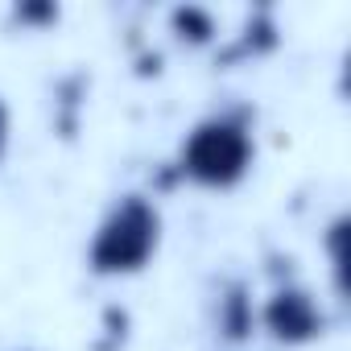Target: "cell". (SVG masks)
Segmentation results:
<instances>
[{"label":"cell","instance_id":"1","mask_svg":"<svg viewBox=\"0 0 351 351\" xmlns=\"http://www.w3.org/2000/svg\"><path fill=\"white\" fill-rule=\"evenodd\" d=\"M157 244H161L157 207L145 195H124L95 228V240L87 248V265L99 277H128L153 261Z\"/></svg>","mask_w":351,"mask_h":351},{"label":"cell","instance_id":"8","mask_svg":"<svg viewBox=\"0 0 351 351\" xmlns=\"http://www.w3.org/2000/svg\"><path fill=\"white\" fill-rule=\"evenodd\" d=\"M5 145H9V112L0 104V157H5Z\"/></svg>","mask_w":351,"mask_h":351},{"label":"cell","instance_id":"5","mask_svg":"<svg viewBox=\"0 0 351 351\" xmlns=\"http://www.w3.org/2000/svg\"><path fill=\"white\" fill-rule=\"evenodd\" d=\"M169 29L191 46H207L215 38V17L207 9H199V5H178L169 13Z\"/></svg>","mask_w":351,"mask_h":351},{"label":"cell","instance_id":"2","mask_svg":"<svg viewBox=\"0 0 351 351\" xmlns=\"http://www.w3.org/2000/svg\"><path fill=\"white\" fill-rule=\"evenodd\" d=\"M252 157H256V145H252L248 124L240 116H211L195 124L191 136L182 141L178 169L195 186L228 191L252 169Z\"/></svg>","mask_w":351,"mask_h":351},{"label":"cell","instance_id":"3","mask_svg":"<svg viewBox=\"0 0 351 351\" xmlns=\"http://www.w3.org/2000/svg\"><path fill=\"white\" fill-rule=\"evenodd\" d=\"M256 322L285 347H302L310 339L322 335L326 326V314L318 310V302L310 298V289L302 285H281L273 289V298L265 302V310L256 314Z\"/></svg>","mask_w":351,"mask_h":351},{"label":"cell","instance_id":"6","mask_svg":"<svg viewBox=\"0 0 351 351\" xmlns=\"http://www.w3.org/2000/svg\"><path fill=\"white\" fill-rule=\"evenodd\" d=\"M347 215H339L330 228H326V248H330V265H335V277H339V289H343V273H347Z\"/></svg>","mask_w":351,"mask_h":351},{"label":"cell","instance_id":"4","mask_svg":"<svg viewBox=\"0 0 351 351\" xmlns=\"http://www.w3.org/2000/svg\"><path fill=\"white\" fill-rule=\"evenodd\" d=\"M219 330L232 343H244L256 330V310H252V298L244 285H228V293L219 298Z\"/></svg>","mask_w":351,"mask_h":351},{"label":"cell","instance_id":"7","mask_svg":"<svg viewBox=\"0 0 351 351\" xmlns=\"http://www.w3.org/2000/svg\"><path fill=\"white\" fill-rule=\"evenodd\" d=\"M17 21H25V25H46V21H58V9H54V5H21V9H17Z\"/></svg>","mask_w":351,"mask_h":351}]
</instances>
